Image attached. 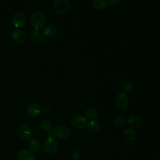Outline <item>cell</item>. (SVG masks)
Instances as JSON below:
<instances>
[{"instance_id":"1","label":"cell","mask_w":160,"mask_h":160,"mask_svg":"<svg viewBox=\"0 0 160 160\" xmlns=\"http://www.w3.org/2000/svg\"><path fill=\"white\" fill-rule=\"evenodd\" d=\"M46 22V16L42 11L38 10L32 13L30 18V24L34 29L39 30L44 28Z\"/></svg>"},{"instance_id":"2","label":"cell","mask_w":160,"mask_h":160,"mask_svg":"<svg viewBox=\"0 0 160 160\" xmlns=\"http://www.w3.org/2000/svg\"><path fill=\"white\" fill-rule=\"evenodd\" d=\"M42 148L46 153L48 154H52L58 148V142L53 136H49L44 140Z\"/></svg>"},{"instance_id":"3","label":"cell","mask_w":160,"mask_h":160,"mask_svg":"<svg viewBox=\"0 0 160 160\" xmlns=\"http://www.w3.org/2000/svg\"><path fill=\"white\" fill-rule=\"evenodd\" d=\"M52 136L58 139H64L70 134V129L66 124H59L52 129Z\"/></svg>"},{"instance_id":"4","label":"cell","mask_w":160,"mask_h":160,"mask_svg":"<svg viewBox=\"0 0 160 160\" xmlns=\"http://www.w3.org/2000/svg\"><path fill=\"white\" fill-rule=\"evenodd\" d=\"M53 8L56 13L60 15L66 14L69 9V0H53Z\"/></svg>"},{"instance_id":"5","label":"cell","mask_w":160,"mask_h":160,"mask_svg":"<svg viewBox=\"0 0 160 160\" xmlns=\"http://www.w3.org/2000/svg\"><path fill=\"white\" fill-rule=\"evenodd\" d=\"M71 125L78 130H81L87 126L88 119L82 114H74L70 119Z\"/></svg>"},{"instance_id":"6","label":"cell","mask_w":160,"mask_h":160,"mask_svg":"<svg viewBox=\"0 0 160 160\" xmlns=\"http://www.w3.org/2000/svg\"><path fill=\"white\" fill-rule=\"evenodd\" d=\"M17 134L20 139L28 141L31 138L32 132L30 127L25 124H22L19 125L17 129Z\"/></svg>"},{"instance_id":"7","label":"cell","mask_w":160,"mask_h":160,"mask_svg":"<svg viewBox=\"0 0 160 160\" xmlns=\"http://www.w3.org/2000/svg\"><path fill=\"white\" fill-rule=\"evenodd\" d=\"M115 103L118 108L122 110L126 109L129 104V98L127 93L124 92H119L116 98Z\"/></svg>"},{"instance_id":"8","label":"cell","mask_w":160,"mask_h":160,"mask_svg":"<svg viewBox=\"0 0 160 160\" xmlns=\"http://www.w3.org/2000/svg\"><path fill=\"white\" fill-rule=\"evenodd\" d=\"M11 36L12 39L19 44H23L26 43L28 40V36L26 33L20 29L14 30L12 32Z\"/></svg>"},{"instance_id":"9","label":"cell","mask_w":160,"mask_h":160,"mask_svg":"<svg viewBox=\"0 0 160 160\" xmlns=\"http://www.w3.org/2000/svg\"><path fill=\"white\" fill-rule=\"evenodd\" d=\"M26 17L24 14L22 12H16L14 14L12 18V22L13 26L19 29L21 28H22L26 24Z\"/></svg>"},{"instance_id":"10","label":"cell","mask_w":160,"mask_h":160,"mask_svg":"<svg viewBox=\"0 0 160 160\" xmlns=\"http://www.w3.org/2000/svg\"><path fill=\"white\" fill-rule=\"evenodd\" d=\"M26 112L28 116L35 118L40 115V114L42 112V108L38 104L32 103L27 107Z\"/></svg>"},{"instance_id":"11","label":"cell","mask_w":160,"mask_h":160,"mask_svg":"<svg viewBox=\"0 0 160 160\" xmlns=\"http://www.w3.org/2000/svg\"><path fill=\"white\" fill-rule=\"evenodd\" d=\"M16 158L17 160H36L33 152L29 149H22L19 151Z\"/></svg>"},{"instance_id":"12","label":"cell","mask_w":160,"mask_h":160,"mask_svg":"<svg viewBox=\"0 0 160 160\" xmlns=\"http://www.w3.org/2000/svg\"><path fill=\"white\" fill-rule=\"evenodd\" d=\"M127 124L132 129H137L141 125V119L135 115H130L126 119Z\"/></svg>"},{"instance_id":"13","label":"cell","mask_w":160,"mask_h":160,"mask_svg":"<svg viewBox=\"0 0 160 160\" xmlns=\"http://www.w3.org/2000/svg\"><path fill=\"white\" fill-rule=\"evenodd\" d=\"M87 128L88 131L93 134H98L101 131L100 123L96 120H91L87 124Z\"/></svg>"},{"instance_id":"14","label":"cell","mask_w":160,"mask_h":160,"mask_svg":"<svg viewBox=\"0 0 160 160\" xmlns=\"http://www.w3.org/2000/svg\"><path fill=\"white\" fill-rule=\"evenodd\" d=\"M28 147L31 151L38 152L40 150L41 144L40 141L37 138H32L29 140Z\"/></svg>"},{"instance_id":"15","label":"cell","mask_w":160,"mask_h":160,"mask_svg":"<svg viewBox=\"0 0 160 160\" xmlns=\"http://www.w3.org/2000/svg\"><path fill=\"white\" fill-rule=\"evenodd\" d=\"M57 33L56 28L52 25H48L44 28V35L48 38H52Z\"/></svg>"},{"instance_id":"16","label":"cell","mask_w":160,"mask_h":160,"mask_svg":"<svg viewBox=\"0 0 160 160\" xmlns=\"http://www.w3.org/2000/svg\"><path fill=\"white\" fill-rule=\"evenodd\" d=\"M92 4L95 9L99 11L105 9L108 4L106 0H92Z\"/></svg>"},{"instance_id":"17","label":"cell","mask_w":160,"mask_h":160,"mask_svg":"<svg viewBox=\"0 0 160 160\" xmlns=\"http://www.w3.org/2000/svg\"><path fill=\"white\" fill-rule=\"evenodd\" d=\"M85 117L87 119L94 120L98 118V111L94 108H89L85 111Z\"/></svg>"},{"instance_id":"18","label":"cell","mask_w":160,"mask_h":160,"mask_svg":"<svg viewBox=\"0 0 160 160\" xmlns=\"http://www.w3.org/2000/svg\"><path fill=\"white\" fill-rule=\"evenodd\" d=\"M123 134L125 139L128 141H133L136 139V133L131 128H126Z\"/></svg>"},{"instance_id":"19","label":"cell","mask_w":160,"mask_h":160,"mask_svg":"<svg viewBox=\"0 0 160 160\" xmlns=\"http://www.w3.org/2000/svg\"><path fill=\"white\" fill-rule=\"evenodd\" d=\"M40 127L43 131L49 132L52 129V124L49 120L44 119L40 122Z\"/></svg>"},{"instance_id":"20","label":"cell","mask_w":160,"mask_h":160,"mask_svg":"<svg viewBox=\"0 0 160 160\" xmlns=\"http://www.w3.org/2000/svg\"><path fill=\"white\" fill-rule=\"evenodd\" d=\"M113 121H114V124L118 127H122L124 126L125 123L126 122L125 118L121 115H118L116 116L114 118Z\"/></svg>"},{"instance_id":"21","label":"cell","mask_w":160,"mask_h":160,"mask_svg":"<svg viewBox=\"0 0 160 160\" xmlns=\"http://www.w3.org/2000/svg\"><path fill=\"white\" fill-rule=\"evenodd\" d=\"M132 89V84L129 81H124L122 84V89L123 92L127 93L129 92Z\"/></svg>"},{"instance_id":"22","label":"cell","mask_w":160,"mask_h":160,"mask_svg":"<svg viewBox=\"0 0 160 160\" xmlns=\"http://www.w3.org/2000/svg\"><path fill=\"white\" fill-rule=\"evenodd\" d=\"M30 36H31V38L32 39H36V40H39V41H40V39H42V38H42V37H44V36H45L44 35L42 37L41 36V35L39 34V32H38V30H37V29H32V31H31V32H30Z\"/></svg>"},{"instance_id":"23","label":"cell","mask_w":160,"mask_h":160,"mask_svg":"<svg viewBox=\"0 0 160 160\" xmlns=\"http://www.w3.org/2000/svg\"><path fill=\"white\" fill-rule=\"evenodd\" d=\"M81 158V152L79 150L75 149L71 154V159L72 160H79Z\"/></svg>"},{"instance_id":"24","label":"cell","mask_w":160,"mask_h":160,"mask_svg":"<svg viewBox=\"0 0 160 160\" xmlns=\"http://www.w3.org/2000/svg\"><path fill=\"white\" fill-rule=\"evenodd\" d=\"M121 0H108L107 1L108 4L112 7L118 6L121 3Z\"/></svg>"},{"instance_id":"25","label":"cell","mask_w":160,"mask_h":160,"mask_svg":"<svg viewBox=\"0 0 160 160\" xmlns=\"http://www.w3.org/2000/svg\"><path fill=\"white\" fill-rule=\"evenodd\" d=\"M42 112L44 113H49L50 112V108L48 106H44L42 108Z\"/></svg>"},{"instance_id":"26","label":"cell","mask_w":160,"mask_h":160,"mask_svg":"<svg viewBox=\"0 0 160 160\" xmlns=\"http://www.w3.org/2000/svg\"><path fill=\"white\" fill-rule=\"evenodd\" d=\"M127 148H128V150L129 151H133L134 150V144H132V143H129L128 146H127Z\"/></svg>"},{"instance_id":"27","label":"cell","mask_w":160,"mask_h":160,"mask_svg":"<svg viewBox=\"0 0 160 160\" xmlns=\"http://www.w3.org/2000/svg\"><path fill=\"white\" fill-rule=\"evenodd\" d=\"M154 160H160V158H156V159H154Z\"/></svg>"}]
</instances>
